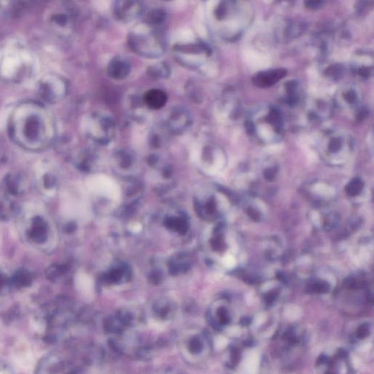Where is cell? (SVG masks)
Instances as JSON below:
<instances>
[{"label": "cell", "instance_id": "17", "mask_svg": "<svg viewBox=\"0 0 374 374\" xmlns=\"http://www.w3.org/2000/svg\"><path fill=\"white\" fill-rule=\"evenodd\" d=\"M372 334L371 325L368 324V323H363V324L359 325L358 328L355 330L354 333L351 336V342L354 346L357 344H360L362 341L363 343H365L368 338H370V335Z\"/></svg>", "mask_w": 374, "mask_h": 374}, {"label": "cell", "instance_id": "13", "mask_svg": "<svg viewBox=\"0 0 374 374\" xmlns=\"http://www.w3.org/2000/svg\"><path fill=\"white\" fill-rule=\"evenodd\" d=\"M286 73L287 72L284 69H277V70L261 72L254 77V84L259 87H271L285 76Z\"/></svg>", "mask_w": 374, "mask_h": 374}, {"label": "cell", "instance_id": "25", "mask_svg": "<svg viewBox=\"0 0 374 374\" xmlns=\"http://www.w3.org/2000/svg\"><path fill=\"white\" fill-rule=\"evenodd\" d=\"M247 213L248 216H249V217H250L251 219H252V220L257 221L260 219V215H259L257 210L254 209V208H248L247 210Z\"/></svg>", "mask_w": 374, "mask_h": 374}, {"label": "cell", "instance_id": "20", "mask_svg": "<svg viewBox=\"0 0 374 374\" xmlns=\"http://www.w3.org/2000/svg\"><path fill=\"white\" fill-rule=\"evenodd\" d=\"M363 189V182L360 178L352 179L346 186V193L349 196L355 197L361 193Z\"/></svg>", "mask_w": 374, "mask_h": 374}, {"label": "cell", "instance_id": "14", "mask_svg": "<svg viewBox=\"0 0 374 374\" xmlns=\"http://www.w3.org/2000/svg\"><path fill=\"white\" fill-rule=\"evenodd\" d=\"M168 96L163 90L157 89H150L144 94L143 102L151 110H159L167 103Z\"/></svg>", "mask_w": 374, "mask_h": 374}, {"label": "cell", "instance_id": "21", "mask_svg": "<svg viewBox=\"0 0 374 374\" xmlns=\"http://www.w3.org/2000/svg\"><path fill=\"white\" fill-rule=\"evenodd\" d=\"M330 289V284L325 281H316L310 285V290L318 294H325L329 292Z\"/></svg>", "mask_w": 374, "mask_h": 374}, {"label": "cell", "instance_id": "8", "mask_svg": "<svg viewBox=\"0 0 374 374\" xmlns=\"http://www.w3.org/2000/svg\"><path fill=\"white\" fill-rule=\"evenodd\" d=\"M38 89L40 99L49 104L60 102L67 93L66 83L55 74H48L42 77Z\"/></svg>", "mask_w": 374, "mask_h": 374}, {"label": "cell", "instance_id": "4", "mask_svg": "<svg viewBox=\"0 0 374 374\" xmlns=\"http://www.w3.org/2000/svg\"><path fill=\"white\" fill-rule=\"evenodd\" d=\"M180 354L186 363L191 365L203 363L209 357L211 342L208 334L198 328L183 331L178 343Z\"/></svg>", "mask_w": 374, "mask_h": 374}, {"label": "cell", "instance_id": "15", "mask_svg": "<svg viewBox=\"0 0 374 374\" xmlns=\"http://www.w3.org/2000/svg\"><path fill=\"white\" fill-rule=\"evenodd\" d=\"M91 190L96 192L99 195L107 196L109 198H116L119 195V190L114 181L107 180H97V181H90L89 183Z\"/></svg>", "mask_w": 374, "mask_h": 374}, {"label": "cell", "instance_id": "12", "mask_svg": "<svg viewBox=\"0 0 374 374\" xmlns=\"http://www.w3.org/2000/svg\"><path fill=\"white\" fill-rule=\"evenodd\" d=\"M131 65L125 57L117 56L109 62L107 67L109 76L115 80L121 81L127 78L130 74Z\"/></svg>", "mask_w": 374, "mask_h": 374}, {"label": "cell", "instance_id": "27", "mask_svg": "<svg viewBox=\"0 0 374 374\" xmlns=\"http://www.w3.org/2000/svg\"><path fill=\"white\" fill-rule=\"evenodd\" d=\"M345 97H346V100L350 102V103H352V102H355V100H356V95H355V92H352V91L351 92H349L346 94V96H345Z\"/></svg>", "mask_w": 374, "mask_h": 374}, {"label": "cell", "instance_id": "10", "mask_svg": "<svg viewBox=\"0 0 374 374\" xmlns=\"http://www.w3.org/2000/svg\"><path fill=\"white\" fill-rule=\"evenodd\" d=\"M174 53L178 62L190 67H197L201 57L209 55V48L203 43H188L175 47Z\"/></svg>", "mask_w": 374, "mask_h": 374}, {"label": "cell", "instance_id": "19", "mask_svg": "<svg viewBox=\"0 0 374 374\" xmlns=\"http://www.w3.org/2000/svg\"><path fill=\"white\" fill-rule=\"evenodd\" d=\"M167 18L166 13L162 9H153L146 16V23L154 28H159Z\"/></svg>", "mask_w": 374, "mask_h": 374}, {"label": "cell", "instance_id": "23", "mask_svg": "<svg viewBox=\"0 0 374 374\" xmlns=\"http://www.w3.org/2000/svg\"><path fill=\"white\" fill-rule=\"evenodd\" d=\"M276 170L275 168H268L264 172V177L267 181H272L275 178Z\"/></svg>", "mask_w": 374, "mask_h": 374}, {"label": "cell", "instance_id": "6", "mask_svg": "<svg viewBox=\"0 0 374 374\" xmlns=\"http://www.w3.org/2000/svg\"><path fill=\"white\" fill-rule=\"evenodd\" d=\"M317 367L321 374H353L348 353L341 349L323 354Z\"/></svg>", "mask_w": 374, "mask_h": 374}, {"label": "cell", "instance_id": "22", "mask_svg": "<svg viewBox=\"0 0 374 374\" xmlns=\"http://www.w3.org/2000/svg\"><path fill=\"white\" fill-rule=\"evenodd\" d=\"M338 222H339V217L336 213H334V215L331 213V215L328 216L324 223L325 230H331L332 229H334L338 225Z\"/></svg>", "mask_w": 374, "mask_h": 374}, {"label": "cell", "instance_id": "9", "mask_svg": "<svg viewBox=\"0 0 374 374\" xmlns=\"http://www.w3.org/2000/svg\"><path fill=\"white\" fill-rule=\"evenodd\" d=\"M191 113L185 108L176 106L171 109L165 119V129L173 135H181L193 124Z\"/></svg>", "mask_w": 374, "mask_h": 374}, {"label": "cell", "instance_id": "24", "mask_svg": "<svg viewBox=\"0 0 374 374\" xmlns=\"http://www.w3.org/2000/svg\"><path fill=\"white\" fill-rule=\"evenodd\" d=\"M323 4H324V3L321 1H308L306 3V6L307 8L314 10L318 9L320 7L323 6Z\"/></svg>", "mask_w": 374, "mask_h": 374}, {"label": "cell", "instance_id": "26", "mask_svg": "<svg viewBox=\"0 0 374 374\" xmlns=\"http://www.w3.org/2000/svg\"><path fill=\"white\" fill-rule=\"evenodd\" d=\"M341 147V142L338 139H333L330 143L329 149L332 152H336Z\"/></svg>", "mask_w": 374, "mask_h": 374}, {"label": "cell", "instance_id": "5", "mask_svg": "<svg viewBox=\"0 0 374 374\" xmlns=\"http://www.w3.org/2000/svg\"><path fill=\"white\" fill-rule=\"evenodd\" d=\"M84 131L87 138L92 141L107 144L115 138V121L105 113L94 112L86 119Z\"/></svg>", "mask_w": 374, "mask_h": 374}, {"label": "cell", "instance_id": "2", "mask_svg": "<svg viewBox=\"0 0 374 374\" xmlns=\"http://www.w3.org/2000/svg\"><path fill=\"white\" fill-rule=\"evenodd\" d=\"M36 63L33 54L21 45L0 48V77L7 82L22 84L35 75Z\"/></svg>", "mask_w": 374, "mask_h": 374}, {"label": "cell", "instance_id": "3", "mask_svg": "<svg viewBox=\"0 0 374 374\" xmlns=\"http://www.w3.org/2000/svg\"><path fill=\"white\" fill-rule=\"evenodd\" d=\"M128 43L133 51L146 58L162 57L166 49L164 34L159 28L148 24L129 34Z\"/></svg>", "mask_w": 374, "mask_h": 374}, {"label": "cell", "instance_id": "11", "mask_svg": "<svg viewBox=\"0 0 374 374\" xmlns=\"http://www.w3.org/2000/svg\"><path fill=\"white\" fill-rule=\"evenodd\" d=\"M144 5L142 2L135 0H119L113 5L114 16L121 22L129 23L142 15Z\"/></svg>", "mask_w": 374, "mask_h": 374}, {"label": "cell", "instance_id": "18", "mask_svg": "<svg viewBox=\"0 0 374 374\" xmlns=\"http://www.w3.org/2000/svg\"><path fill=\"white\" fill-rule=\"evenodd\" d=\"M50 23L57 31L65 32L70 28L71 17L66 13H55L50 18Z\"/></svg>", "mask_w": 374, "mask_h": 374}, {"label": "cell", "instance_id": "7", "mask_svg": "<svg viewBox=\"0 0 374 374\" xmlns=\"http://www.w3.org/2000/svg\"><path fill=\"white\" fill-rule=\"evenodd\" d=\"M75 370L72 360L63 352L55 351L40 360L35 374H74Z\"/></svg>", "mask_w": 374, "mask_h": 374}, {"label": "cell", "instance_id": "1", "mask_svg": "<svg viewBox=\"0 0 374 374\" xmlns=\"http://www.w3.org/2000/svg\"><path fill=\"white\" fill-rule=\"evenodd\" d=\"M11 139L29 151H40L55 141L57 127L53 116L41 102L26 100L17 105L8 122Z\"/></svg>", "mask_w": 374, "mask_h": 374}, {"label": "cell", "instance_id": "16", "mask_svg": "<svg viewBox=\"0 0 374 374\" xmlns=\"http://www.w3.org/2000/svg\"><path fill=\"white\" fill-rule=\"evenodd\" d=\"M147 75L150 78L154 81L168 78L171 75L170 67L165 62L154 64L147 69Z\"/></svg>", "mask_w": 374, "mask_h": 374}]
</instances>
